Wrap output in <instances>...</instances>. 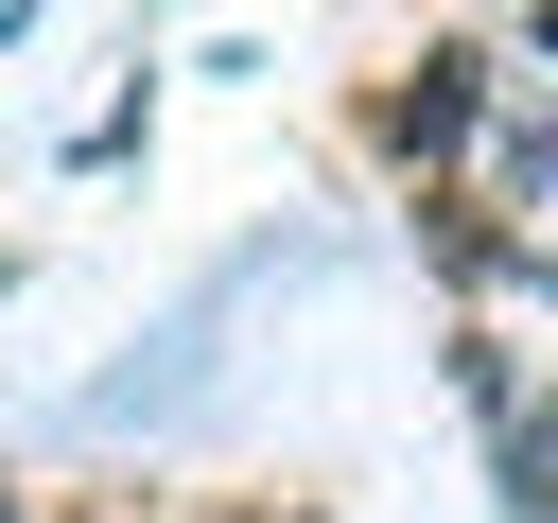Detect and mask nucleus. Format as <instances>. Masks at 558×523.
<instances>
[{"mask_svg": "<svg viewBox=\"0 0 558 523\" xmlns=\"http://www.w3.org/2000/svg\"><path fill=\"white\" fill-rule=\"evenodd\" d=\"M0 523H87V506H0Z\"/></svg>", "mask_w": 558, "mask_h": 523, "instance_id": "nucleus-4", "label": "nucleus"}, {"mask_svg": "<svg viewBox=\"0 0 558 523\" xmlns=\"http://www.w3.org/2000/svg\"><path fill=\"white\" fill-rule=\"evenodd\" d=\"M541 52H558V0H541Z\"/></svg>", "mask_w": 558, "mask_h": 523, "instance_id": "nucleus-6", "label": "nucleus"}, {"mask_svg": "<svg viewBox=\"0 0 558 523\" xmlns=\"http://www.w3.org/2000/svg\"><path fill=\"white\" fill-rule=\"evenodd\" d=\"M17 35H35V0H0V52H17Z\"/></svg>", "mask_w": 558, "mask_h": 523, "instance_id": "nucleus-3", "label": "nucleus"}, {"mask_svg": "<svg viewBox=\"0 0 558 523\" xmlns=\"http://www.w3.org/2000/svg\"><path fill=\"white\" fill-rule=\"evenodd\" d=\"M244 523H296V506H244Z\"/></svg>", "mask_w": 558, "mask_h": 523, "instance_id": "nucleus-5", "label": "nucleus"}, {"mask_svg": "<svg viewBox=\"0 0 558 523\" xmlns=\"http://www.w3.org/2000/svg\"><path fill=\"white\" fill-rule=\"evenodd\" d=\"M506 192H558V122H523V139H506Z\"/></svg>", "mask_w": 558, "mask_h": 523, "instance_id": "nucleus-2", "label": "nucleus"}, {"mask_svg": "<svg viewBox=\"0 0 558 523\" xmlns=\"http://www.w3.org/2000/svg\"><path fill=\"white\" fill-rule=\"evenodd\" d=\"M541 523H558V488H541Z\"/></svg>", "mask_w": 558, "mask_h": 523, "instance_id": "nucleus-7", "label": "nucleus"}, {"mask_svg": "<svg viewBox=\"0 0 558 523\" xmlns=\"http://www.w3.org/2000/svg\"><path fill=\"white\" fill-rule=\"evenodd\" d=\"M471 122H488V52H418L384 105H366V139L401 157V174H436V157H471Z\"/></svg>", "mask_w": 558, "mask_h": 523, "instance_id": "nucleus-1", "label": "nucleus"}]
</instances>
